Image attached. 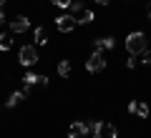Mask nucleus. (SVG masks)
<instances>
[{"label":"nucleus","instance_id":"nucleus-7","mask_svg":"<svg viewBox=\"0 0 151 138\" xmlns=\"http://www.w3.org/2000/svg\"><path fill=\"white\" fill-rule=\"evenodd\" d=\"M113 38H98V40H93V53H108V50H113Z\"/></svg>","mask_w":151,"mask_h":138},{"label":"nucleus","instance_id":"nucleus-6","mask_svg":"<svg viewBox=\"0 0 151 138\" xmlns=\"http://www.w3.org/2000/svg\"><path fill=\"white\" fill-rule=\"evenodd\" d=\"M76 25H78V23H76L73 15H58V18H55V28H58L60 33H70Z\"/></svg>","mask_w":151,"mask_h":138},{"label":"nucleus","instance_id":"nucleus-22","mask_svg":"<svg viewBox=\"0 0 151 138\" xmlns=\"http://www.w3.org/2000/svg\"><path fill=\"white\" fill-rule=\"evenodd\" d=\"M146 15H149V18H151V5H149V8H146Z\"/></svg>","mask_w":151,"mask_h":138},{"label":"nucleus","instance_id":"nucleus-12","mask_svg":"<svg viewBox=\"0 0 151 138\" xmlns=\"http://www.w3.org/2000/svg\"><path fill=\"white\" fill-rule=\"evenodd\" d=\"M23 98H25V93H23V90H15V93H10V98L5 101V106H8V108H13V106H18Z\"/></svg>","mask_w":151,"mask_h":138},{"label":"nucleus","instance_id":"nucleus-8","mask_svg":"<svg viewBox=\"0 0 151 138\" xmlns=\"http://www.w3.org/2000/svg\"><path fill=\"white\" fill-rule=\"evenodd\" d=\"M30 28V20L25 15H18L15 20H10V33H25Z\"/></svg>","mask_w":151,"mask_h":138},{"label":"nucleus","instance_id":"nucleus-20","mask_svg":"<svg viewBox=\"0 0 151 138\" xmlns=\"http://www.w3.org/2000/svg\"><path fill=\"white\" fill-rule=\"evenodd\" d=\"M98 5H108V3H111V0H96Z\"/></svg>","mask_w":151,"mask_h":138},{"label":"nucleus","instance_id":"nucleus-5","mask_svg":"<svg viewBox=\"0 0 151 138\" xmlns=\"http://www.w3.org/2000/svg\"><path fill=\"white\" fill-rule=\"evenodd\" d=\"M18 60H20L23 65H33L38 60V53H35V45H23L20 53H18Z\"/></svg>","mask_w":151,"mask_h":138},{"label":"nucleus","instance_id":"nucleus-14","mask_svg":"<svg viewBox=\"0 0 151 138\" xmlns=\"http://www.w3.org/2000/svg\"><path fill=\"white\" fill-rule=\"evenodd\" d=\"M10 45H13L10 33H3V35H0V50H10Z\"/></svg>","mask_w":151,"mask_h":138},{"label":"nucleus","instance_id":"nucleus-4","mask_svg":"<svg viewBox=\"0 0 151 138\" xmlns=\"http://www.w3.org/2000/svg\"><path fill=\"white\" fill-rule=\"evenodd\" d=\"M103 68H106V58H103V53H93L91 58L86 60V70H88V73H101Z\"/></svg>","mask_w":151,"mask_h":138},{"label":"nucleus","instance_id":"nucleus-2","mask_svg":"<svg viewBox=\"0 0 151 138\" xmlns=\"http://www.w3.org/2000/svg\"><path fill=\"white\" fill-rule=\"evenodd\" d=\"M96 131V121H88V123H73L68 128V138H86L88 133Z\"/></svg>","mask_w":151,"mask_h":138},{"label":"nucleus","instance_id":"nucleus-10","mask_svg":"<svg viewBox=\"0 0 151 138\" xmlns=\"http://www.w3.org/2000/svg\"><path fill=\"white\" fill-rule=\"evenodd\" d=\"M129 113H136V116H141V118H149V106L141 103V101H131L129 103Z\"/></svg>","mask_w":151,"mask_h":138},{"label":"nucleus","instance_id":"nucleus-3","mask_svg":"<svg viewBox=\"0 0 151 138\" xmlns=\"http://www.w3.org/2000/svg\"><path fill=\"white\" fill-rule=\"evenodd\" d=\"M93 136L96 138H119V131H116V126L108 121H98L96 123V131H93Z\"/></svg>","mask_w":151,"mask_h":138},{"label":"nucleus","instance_id":"nucleus-21","mask_svg":"<svg viewBox=\"0 0 151 138\" xmlns=\"http://www.w3.org/2000/svg\"><path fill=\"white\" fill-rule=\"evenodd\" d=\"M3 20H5V13H3V10H0V25H3Z\"/></svg>","mask_w":151,"mask_h":138},{"label":"nucleus","instance_id":"nucleus-17","mask_svg":"<svg viewBox=\"0 0 151 138\" xmlns=\"http://www.w3.org/2000/svg\"><path fill=\"white\" fill-rule=\"evenodd\" d=\"M68 8H70V13H76V10H81L83 5H81V0H70V5H68Z\"/></svg>","mask_w":151,"mask_h":138},{"label":"nucleus","instance_id":"nucleus-13","mask_svg":"<svg viewBox=\"0 0 151 138\" xmlns=\"http://www.w3.org/2000/svg\"><path fill=\"white\" fill-rule=\"evenodd\" d=\"M35 43L38 45H45L48 43V30L45 28H35Z\"/></svg>","mask_w":151,"mask_h":138},{"label":"nucleus","instance_id":"nucleus-9","mask_svg":"<svg viewBox=\"0 0 151 138\" xmlns=\"http://www.w3.org/2000/svg\"><path fill=\"white\" fill-rule=\"evenodd\" d=\"M23 83L28 88H33V85H48V78L45 75H35V73H25L23 75Z\"/></svg>","mask_w":151,"mask_h":138},{"label":"nucleus","instance_id":"nucleus-19","mask_svg":"<svg viewBox=\"0 0 151 138\" xmlns=\"http://www.w3.org/2000/svg\"><path fill=\"white\" fill-rule=\"evenodd\" d=\"M126 65H129V68H136V55H131V58L126 60Z\"/></svg>","mask_w":151,"mask_h":138},{"label":"nucleus","instance_id":"nucleus-18","mask_svg":"<svg viewBox=\"0 0 151 138\" xmlns=\"http://www.w3.org/2000/svg\"><path fill=\"white\" fill-rule=\"evenodd\" d=\"M53 5H58V8H68L70 5V0H50Z\"/></svg>","mask_w":151,"mask_h":138},{"label":"nucleus","instance_id":"nucleus-1","mask_svg":"<svg viewBox=\"0 0 151 138\" xmlns=\"http://www.w3.org/2000/svg\"><path fill=\"white\" fill-rule=\"evenodd\" d=\"M126 50H129L131 55H141L146 50V35L141 30L129 33V38H126Z\"/></svg>","mask_w":151,"mask_h":138},{"label":"nucleus","instance_id":"nucleus-16","mask_svg":"<svg viewBox=\"0 0 151 138\" xmlns=\"http://www.w3.org/2000/svg\"><path fill=\"white\" fill-rule=\"evenodd\" d=\"M141 63L151 65V50H144V53H141Z\"/></svg>","mask_w":151,"mask_h":138},{"label":"nucleus","instance_id":"nucleus-23","mask_svg":"<svg viewBox=\"0 0 151 138\" xmlns=\"http://www.w3.org/2000/svg\"><path fill=\"white\" fill-rule=\"evenodd\" d=\"M3 3H5V0H0V5H3Z\"/></svg>","mask_w":151,"mask_h":138},{"label":"nucleus","instance_id":"nucleus-15","mask_svg":"<svg viewBox=\"0 0 151 138\" xmlns=\"http://www.w3.org/2000/svg\"><path fill=\"white\" fill-rule=\"evenodd\" d=\"M58 73L63 75V78L70 75V63H68V60H60V63H58Z\"/></svg>","mask_w":151,"mask_h":138},{"label":"nucleus","instance_id":"nucleus-11","mask_svg":"<svg viewBox=\"0 0 151 138\" xmlns=\"http://www.w3.org/2000/svg\"><path fill=\"white\" fill-rule=\"evenodd\" d=\"M73 18H76V23L86 25V23H91V20H93V10H88V8H81V10H76V13H73Z\"/></svg>","mask_w":151,"mask_h":138}]
</instances>
